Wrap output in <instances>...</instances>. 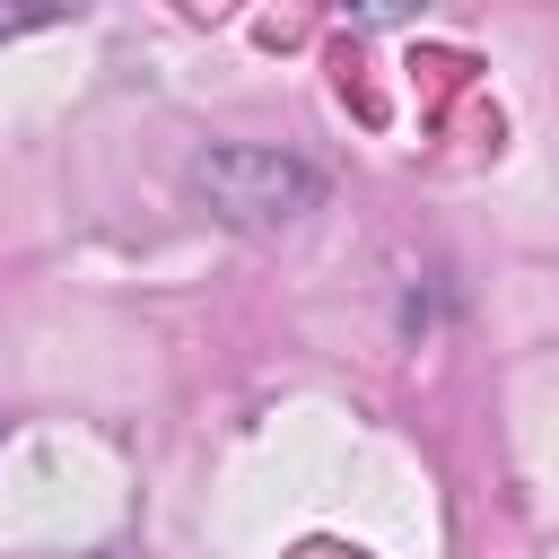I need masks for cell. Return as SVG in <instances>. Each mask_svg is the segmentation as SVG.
Segmentation results:
<instances>
[{"label":"cell","instance_id":"cell-2","mask_svg":"<svg viewBox=\"0 0 559 559\" xmlns=\"http://www.w3.org/2000/svg\"><path fill=\"white\" fill-rule=\"evenodd\" d=\"M349 26H402V17H419L428 0H332Z\"/></svg>","mask_w":559,"mask_h":559},{"label":"cell","instance_id":"cell-3","mask_svg":"<svg viewBox=\"0 0 559 559\" xmlns=\"http://www.w3.org/2000/svg\"><path fill=\"white\" fill-rule=\"evenodd\" d=\"M61 9H79V0H0V35H17V26H44V17H61Z\"/></svg>","mask_w":559,"mask_h":559},{"label":"cell","instance_id":"cell-1","mask_svg":"<svg viewBox=\"0 0 559 559\" xmlns=\"http://www.w3.org/2000/svg\"><path fill=\"white\" fill-rule=\"evenodd\" d=\"M192 192L210 201V218L245 227V236H280L297 227L314 201H323V175L288 148H262V140H218L192 157Z\"/></svg>","mask_w":559,"mask_h":559}]
</instances>
